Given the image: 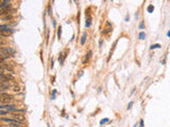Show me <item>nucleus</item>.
I'll list each match as a JSON object with an SVG mask.
<instances>
[{"mask_svg": "<svg viewBox=\"0 0 170 127\" xmlns=\"http://www.w3.org/2000/svg\"><path fill=\"white\" fill-rule=\"evenodd\" d=\"M14 101V96L12 94L1 92V104H11Z\"/></svg>", "mask_w": 170, "mask_h": 127, "instance_id": "nucleus-1", "label": "nucleus"}, {"mask_svg": "<svg viewBox=\"0 0 170 127\" xmlns=\"http://www.w3.org/2000/svg\"><path fill=\"white\" fill-rule=\"evenodd\" d=\"M0 53L13 56L16 53V51L13 49V48H11V47H1V48H0Z\"/></svg>", "mask_w": 170, "mask_h": 127, "instance_id": "nucleus-2", "label": "nucleus"}, {"mask_svg": "<svg viewBox=\"0 0 170 127\" xmlns=\"http://www.w3.org/2000/svg\"><path fill=\"white\" fill-rule=\"evenodd\" d=\"M10 88H12L11 84L9 82H2L0 83V91L1 92H5L6 90H9Z\"/></svg>", "mask_w": 170, "mask_h": 127, "instance_id": "nucleus-3", "label": "nucleus"}, {"mask_svg": "<svg viewBox=\"0 0 170 127\" xmlns=\"http://www.w3.org/2000/svg\"><path fill=\"white\" fill-rule=\"evenodd\" d=\"M11 114H12L13 117H15V119H18V120H21V121L25 120V116L21 114L20 112H11Z\"/></svg>", "mask_w": 170, "mask_h": 127, "instance_id": "nucleus-4", "label": "nucleus"}, {"mask_svg": "<svg viewBox=\"0 0 170 127\" xmlns=\"http://www.w3.org/2000/svg\"><path fill=\"white\" fill-rule=\"evenodd\" d=\"M92 52L91 50H89L88 52H87V54H86V57L84 58V60H83V64H84V65H85V64H87V63H88V60L91 59V57H92Z\"/></svg>", "mask_w": 170, "mask_h": 127, "instance_id": "nucleus-5", "label": "nucleus"}, {"mask_svg": "<svg viewBox=\"0 0 170 127\" xmlns=\"http://www.w3.org/2000/svg\"><path fill=\"white\" fill-rule=\"evenodd\" d=\"M12 90L14 91V92H17V93H18V92H20V87H19L18 85H16V84H15V85L12 87Z\"/></svg>", "mask_w": 170, "mask_h": 127, "instance_id": "nucleus-6", "label": "nucleus"}, {"mask_svg": "<svg viewBox=\"0 0 170 127\" xmlns=\"http://www.w3.org/2000/svg\"><path fill=\"white\" fill-rule=\"evenodd\" d=\"M2 21H11L12 20V16L6 15V16H2Z\"/></svg>", "mask_w": 170, "mask_h": 127, "instance_id": "nucleus-7", "label": "nucleus"}, {"mask_svg": "<svg viewBox=\"0 0 170 127\" xmlns=\"http://www.w3.org/2000/svg\"><path fill=\"white\" fill-rule=\"evenodd\" d=\"M86 37H87V35H86V33H83L82 38H81V44H82V46L85 43V41H86Z\"/></svg>", "mask_w": 170, "mask_h": 127, "instance_id": "nucleus-8", "label": "nucleus"}, {"mask_svg": "<svg viewBox=\"0 0 170 127\" xmlns=\"http://www.w3.org/2000/svg\"><path fill=\"white\" fill-rule=\"evenodd\" d=\"M138 37H139V39H142V40L146 39V33H145V32H140L139 35H138Z\"/></svg>", "mask_w": 170, "mask_h": 127, "instance_id": "nucleus-9", "label": "nucleus"}, {"mask_svg": "<svg viewBox=\"0 0 170 127\" xmlns=\"http://www.w3.org/2000/svg\"><path fill=\"white\" fill-rule=\"evenodd\" d=\"M61 36H62V27H59V29H57V38L59 39H61Z\"/></svg>", "mask_w": 170, "mask_h": 127, "instance_id": "nucleus-10", "label": "nucleus"}, {"mask_svg": "<svg viewBox=\"0 0 170 127\" xmlns=\"http://www.w3.org/2000/svg\"><path fill=\"white\" fill-rule=\"evenodd\" d=\"M10 1H11V0H1V4H0V6H3V5H8V4H10Z\"/></svg>", "mask_w": 170, "mask_h": 127, "instance_id": "nucleus-11", "label": "nucleus"}, {"mask_svg": "<svg viewBox=\"0 0 170 127\" xmlns=\"http://www.w3.org/2000/svg\"><path fill=\"white\" fill-rule=\"evenodd\" d=\"M91 22H92V17H89V16H88L87 21H86V28H88L89 25H91Z\"/></svg>", "mask_w": 170, "mask_h": 127, "instance_id": "nucleus-12", "label": "nucleus"}, {"mask_svg": "<svg viewBox=\"0 0 170 127\" xmlns=\"http://www.w3.org/2000/svg\"><path fill=\"white\" fill-rule=\"evenodd\" d=\"M112 31V28H108V29H105L104 31H102V34H107L108 32H111Z\"/></svg>", "mask_w": 170, "mask_h": 127, "instance_id": "nucleus-13", "label": "nucleus"}, {"mask_svg": "<svg viewBox=\"0 0 170 127\" xmlns=\"http://www.w3.org/2000/svg\"><path fill=\"white\" fill-rule=\"evenodd\" d=\"M156 48H161V46H159V44H153L151 47V49H156Z\"/></svg>", "mask_w": 170, "mask_h": 127, "instance_id": "nucleus-14", "label": "nucleus"}, {"mask_svg": "<svg viewBox=\"0 0 170 127\" xmlns=\"http://www.w3.org/2000/svg\"><path fill=\"white\" fill-rule=\"evenodd\" d=\"M139 28H140V29H144V28H145V23H144V21H142V22H140V24H139Z\"/></svg>", "mask_w": 170, "mask_h": 127, "instance_id": "nucleus-15", "label": "nucleus"}, {"mask_svg": "<svg viewBox=\"0 0 170 127\" xmlns=\"http://www.w3.org/2000/svg\"><path fill=\"white\" fill-rule=\"evenodd\" d=\"M132 105H133V102H130V103H129V106H128V109H131Z\"/></svg>", "mask_w": 170, "mask_h": 127, "instance_id": "nucleus-16", "label": "nucleus"}, {"mask_svg": "<svg viewBox=\"0 0 170 127\" xmlns=\"http://www.w3.org/2000/svg\"><path fill=\"white\" fill-rule=\"evenodd\" d=\"M107 121H108V119H104V120H101V122H100V123H101V124H103L104 122H107Z\"/></svg>", "mask_w": 170, "mask_h": 127, "instance_id": "nucleus-17", "label": "nucleus"}, {"mask_svg": "<svg viewBox=\"0 0 170 127\" xmlns=\"http://www.w3.org/2000/svg\"><path fill=\"white\" fill-rule=\"evenodd\" d=\"M102 44H103V41L100 40V41H99V48H101V47H102Z\"/></svg>", "mask_w": 170, "mask_h": 127, "instance_id": "nucleus-18", "label": "nucleus"}, {"mask_svg": "<svg viewBox=\"0 0 170 127\" xmlns=\"http://www.w3.org/2000/svg\"><path fill=\"white\" fill-rule=\"evenodd\" d=\"M152 10H153V6H152V5H150L149 8H148V11H149V12H151Z\"/></svg>", "mask_w": 170, "mask_h": 127, "instance_id": "nucleus-19", "label": "nucleus"}, {"mask_svg": "<svg viewBox=\"0 0 170 127\" xmlns=\"http://www.w3.org/2000/svg\"><path fill=\"white\" fill-rule=\"evenodd\" d=\"M130 20V17H129V15H127V17H126V21H129Z\"/></svg>", "mask_w": 170, "mask_h": 127, "instance_id": "nucleus-20", "label": "nucleus"}, {"mask_svg": "<svg viewBox=\"0 0 170 127\" xmlns=\"http://www.w3.org/2000/svg\"><path fill=\"white\" fill-rule=\"evenodd\" d=\"M143 125H144V121L142 120V121H140V127H143Z\"/></svg>", "mask_w": 170, "mask_h": 127, "instance_id": "nucleus-21", "label": "nucleus"}, {"mask_svg": "<svg viewBox=\"0 0 170 127\" xmlns=\"http://www.w3.org/2000/svg\"><path fill=\"white\" fill-rule=\"evenodd\" d=\"M1 127H11V126H10V125H9V124H8V126H5V125H4V124H2V125H1Z\"/></svg>", "mask_w": 170, "mask_h": 127, "instance_id": "nucleus-22", "label": "nucleus"}, {"mask_svg": "<svg viewBox=\"0 0 170 127\" xmlns=\"http://www.w3.org/2000/svg\"><path fill=\"white\" fill-rule=\"evenodd\" d=\"M168 36L170 37V32H168Z\"/></svg>", "mask_w": 170, "mask_h": 127, "instance_id": "nucleus-23", "label": "nucleus"}, {"mask_svg": "<svg viewBox=\"0 0 170 127\" xmlns=\"http://www.w3.org/2000/svg\"><path fill=\"white\" fill-rule=\"evenodd\" d=\"M75 2H76V3H78V0H75Z\"/></svg>", "mask_w": 170, "mask_h": 127, "instance_id": "nucleus-24", "label": "nucleus"}]
</instances>
